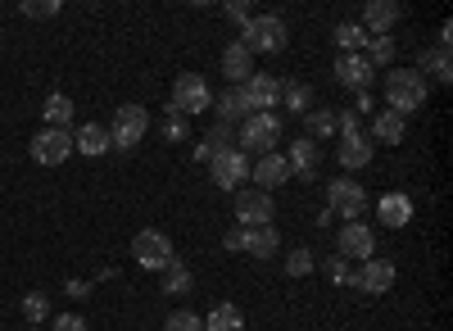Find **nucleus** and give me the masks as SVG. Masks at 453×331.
Segmentation results:
<instances>
[{
  "instance_id": "6",
  "label": "nucleus",
  "mask_w": 453,
  "mask_h": 331,
  "mask_svg": "<svg viewBox=\"0 0 453 331\" xmlns=\"http://www.w3.org/2000/svg\"><path fill=\"white\" fill-rule=\"evenodd\" d=\"M145 132H150V114H145V109L141 104H119L113 127H109V145H113V150H136Z\"/></svg>"
},
{
  "instance_id": "16",
  "label": "nucleus",
  "mask_w": 453,
  "mask_h": 331,
  "mask_svg": "<svg viewBox=\"0 0 453 331\" xmlns=\"http://www.w3.org/2000/svg\"><path fill=\"white\" fill-rule=\"evenodd\" d=\"M250 177H254V187L258 191H277L281 181H290V164H286V155H263L254 168H250Z\"/></svg>"
},
{
  "instance_id": "19",
  "label": "nucleus",
  "mask_w": 453,
  "mask_h": 331,
  "mask_svg": "<svg viewBox=\"0 0 453 331\" xmlns=\"http://www.w3.org/2000/svg\"><path fill=\"white\" fill-rule=\"evenodd\" d=\"M376 218H381V227H408L412 200H408L403 191H386L381 200H376Z\"/></svg>"
},
{
  "instance_id": "11",
  "label": "nucleus",
  "mask_w": 453,
  "mask_h": 331,
  "mask_svg": "<svg viewBox=\"0 0 453 331\" xmlns=\"http://www.w3.org/2000/svg\"><path fill=\"white\" fill-rule=\"evenodd\" d=\"M372 250H376V232L372 227H363V223H345V227H340V236H335V254H340V259H372Z\"/></svg>"
},
{
  "instance_id": "30",
  "label": "nucleus",
  "mask_w": 453,
  "mask_h": 331,
  "mask_svg": "<svg viewBox=\"0 0 453 331\" xmlns=\"http://www.w3.org/2000/svg\"><path fill=\"white\" fill-rule=\"evenodd\" d=\"M23 318H27V327L50 318V296H46V290H27V296H23Z\"/></svg>"
},
{
  "instance_id": "43",
  "label": "nucleus",
  "mask_w": 453,
  "mask_h": 331,
  "mask_svg": "<svg viewBox=\"0 0 453 331\" xmlns=\"http://www.w3.org/2000/svg\"><path fill=\"white\" fill-rule=\"evenodd\" d=\"M449 42H453V23H440V46L449 50Z\"/></svg>"
},
{
  "instance_id": "22",
  "label": "nucleus",
  "mask_w": 453,
  "mask_h": 331,
  "mask_svg": "<svg viewBox=\"0 0 453 331\" xmlns=\"http://www.w3.org/2000/svg\"><path fill=\"white\" fill-rule=\"evenodd\" d=\"M277 250H281V232L277 227H250L245 232V254H254V259H273Z\"/></svg>"
},
{
  "instance_id": "17",
  "label": "nucleus",
  "mask_w": 453,
  "mask_h": 331,
  "mask_svg": "<svg viewBox=\"0 0 453 331\" xmlns=\"http://www.w3.org/2000/svg\"><path fill=\"white\" fill-rule=\"evenodd\" d=\"M399 5H395V0H372V5H363V32H376V36H390V27L399 23Z\"/></svg>"
},
{
  "instance_id": "26",
  "label": "nucleus",
  "mask_w": 453,
  "mask_h": 331,
  "mask_svg": "<svg viewBox=\"0 0 453 331\" xmlns=\"http://www.w3.org/2000/svg\"><path fill=\"white\" fill-rule=\"evenodd\" d=\"M204 331H245V313L226 300V304H218V309H209V322H204Z\"/></svg>"
},
{
  "instance_id": "18",
  "label": "nucleus",
  "mask_w": 453,
  "mask_h": 331,
  "mask_svg": "<svg viewBox=\"0 0 453 331\" xmlns=\"http://www.w3.org/2000/svg\"><path fill=\"white\" fill-rule=\"evenodd\" d=\"M222 73H226V82H232V87H245L254 78V55L241 42H232V46L222 50Z\"/></svg>"
},
{
  "instance_id": "5",
  "label": "nucleus",
  "mask_w": 453,
  "mask_h": 331,
  "mask_svg": "<svg viewBox=\"0 0 453 331\" xmlns=\"http://www.w3.org/2000/svg\"><path fill=\"white\" fill-rule=\"evenodd\" d=\"M132 259H136L141 268H150V273H164V268L177 259V250H173V241H168L159 227H145V232H136V241H132Z\"/></svg>"
},
{
  "instance_id": "40",
  "label": "nucleus",
  "mask_w": 453,
  "mask_h": 331,
  "mask_svg": "<svg viewBox=\"0 0 453 331\" xmlns=\"http://www.w3.org/2000/svg\"><path fill=\"white\" fill-rule=\"evenodd\" d=\"M50 331H87V318L82 313H55V327Z\"/></svg>"
},
{
  "instance_id": "44",
  "label": "nucleus",
  "mask_w": 453,
  "mask_h": 331,
  "mask_svg": "<svg viewBox=\"0 0 453 331\" xmlns=\"http://www.w3.org/2000/svg\"><path fill=\"white\" fill-rule=\"evenodd\" d=\"M27 331H36V327H27Z\"/></svg>"
},
{
  "instance_id": "21",
  "label": "nucleus",
  "mask_w": 453,
  "mask_h": 331,
  "mask_svg": "<svg viewBox=\"0 0 453 331\" xmlns=\"http://www.w3.org/2000/svg\"><path fill=\"white\" fill-rule=\"evenodd\" d=\"M73 150H82L87 159H100L104 150H113V145H109V127H100V123L78 127V132H73Z\"/></svg>"
},
{
  "instance_id": "1",
  "label": "nucleus",
  "mask_w": 453,
  "mask_h": 331,
  "mask_svg": "<svg viewBox=\"0 0 453 331\" xmlns=\"http://www.w3.org/2000/svg\"><path fill=\"white\" fill-rule=\"evenodd\" d=\"M426 96H431V87H426L422 68H390L386 73V100L395 114H403V119L418 114V109H426Z\"/></svg>"
},
{
  "instance_id": "35",
  "label": "nucleus",
  "mask_w": 453,
  "mask_h": 331,
  "mask_svg": "<svg viewBox=\"0 0 453 331\" xmlns=\"http://www.w3.org/2000/svg\"><path fill=\"white\" fill-rule=\"evenodd\" d=\"M422 59H426V68L435 73V78H440V82H453V64H449L453 55H449L444 46H435V50H431V55H422Z\"/></svg>"
},
{
  "instance_id": "25",
  "label": "nucleus",
  "mask_w": 453,
  "mask_h": 331,
  "mask_svg": "<svg viewBox=\"0 0 453 331\" xmlns=\"http://www.w3.org/2000/svg\"><path fill=\"white\" fill-rule=\"evenodd\" d=\"M367 164H372V141L363 132L340 141V168H367Z\"/></svg>"
},
{
  "instance_id": "39",
  "label": "nucleus",
  "mask_w": 453,
  "mask_h": 331,
  "mask_svg": "<svg viewBox=\"0 0 453 331\" xmlns=\"http://www.w3.org/2000/svg\"><path fill=\"white\" fill-rule=\"evenodd\" d=\"M159 132H164V141H168V145H177V141L186 136V119H181V114H168V123H164Z\"/></svg>"
},
{
  "instance_id": "15",
  "label": "nucleus",
  "mask_w": 453,
  "mask_h": 331,
  "mask_svg": "<svg viewBox=\"0 0 453 331\" xmlns=\"http://www.w3.org/2000/svg\"><path fill=\"white\" fill-rule=\"evenodd\" d=\"M286 164H290V177H304V181H313V177H318V164H322V150H318V141L299 136V141L290 145Z\"/></svg>"
},
{
  "instance_id": "37",
  "label": "nucleus",
  "mask_w": 453,
  "mask_h": 331,
  "mask_svg": "<svg viewBox=\"0 0 453 331\" xmlns=\"http://www.w3.org/2000/svg\"><path fill=\"white\" fill-rule=\"evenodd\" d=\"M322 273H326V281H331V286H349V281H354L349 264L340 259V254H335V259H326V264H322Z\"/></svg>"
},
{
  "instance_id": "33",
  "label": "nucleus",
  "mask_w": 453,
  "mask_h": 331,
  "mask_svg": "<svg viewBox=\"0 0 453 331\" xmlns=\"http://www.w3.org/2000/svg\"><path fill=\"white\" fill-rule=\"evenodd\" d=\"M313 268H318L313 250H304V245H299V250H290V254H286V277H309Z\"/></svg>"
},
{
  "instance_id": "12",
  "label": "nucleus",
  "mask_w": 453,
  "mask_h": 331,
  "mask_svg": "<svg viewBox=\"0 0 453 331\" xmlns=\"http://www.w3.org/2000/svg\"><path fill=\"white\" fill-rule=\"evenodd\" d=\"M241 91H245V100H250V114H273L277 100H281V82L273 78V73H254Z\"/></svg>"
},
{
  "instance_id": "28",
  "label": "nucleus",
  "mask_w": 453,
  "mask_h": 331,
  "mask_svg": "<svg viewBox=\"0 0 453 331\" xmlns=\"http://www.w3.org/2000/svg\"><path fill=\"white\" fill-rule=\"evenodd\" d=\"M335 46H340V55H363L367 32H363L358 23H340V27H335Z\"/></svg>"
},
{
  "instance_id": "31",
  "label": "nucleus",
  "mask_w": 453,
  "mask_h": 331,
  "mask_svg": "<svg viewBox=\"0 0 453 331\" xmlns=\"http://www.w3.org/2000/svg\"><path fill=\"white\" fill-rule=\"evenodd\" d=\"M304 132H309V141L331 136L335 132V114H331V109H309V114H304Z\"/></svg>"
},
{
  "instance_id": "20",
  "label": "nucleus",
  "mask_w": 453,
  "mask_h": 331,
  "mask_svg": "<svg viewBox=\"0 0 453 331\" xmlns=\"http://www.w3.org/2000/svg\"><path fill=\"white\" fill-rule=\"evenodd\" d=\"M226 150H236V127H232V123H213L209 136L196 145V159H218V155H226Z\"/></svg>"
},
{
  "instance_id": "38",
  "label": "nucleus",
  "mask_w": 453,
  "mask_h": 331,
  "mask_svg": "<svg viewBox=\"0 0 453 331\" xmlns=\"http://www.w3.org/2000/svg\"><path fill=\"white\" fill-rule=\"evenodd\" d=\"M23 14L27 19H55L59 14V0H23Z\"/></svg>"
},
{
  "instance_id": "9",
  "label": "nucleus",
  "mask_w": 453,
  "mask_h": 331,
  "mask_svg": "<svg viewBox=\"0 0 453 331\" xmlns=\"http://www.w3.org/2000/svg\"><path fill=\"white\" fill-rule=\"evenodd\" d=\"M68 155H73V132H68V127H42V132L32 136V159H36V164L59 168Z\"/></svg>"
},
{
  "instance_id": "7",
  "label": "nucleus",
  "mask_w": 453,
  "mask_h": 331,
  "mask_svg": "<svg viewBox=\"0 0 453 331\" xmlns=\"http://www.w3.org/2000/svg\"><path fill=\"white\" fill-rule=\"evenodd\" d=\"M273 213H277V204H273L268 191H258V187H241L236 191V223L245 232L250 227H273Z\"/></svg>"
},
{
  "instance_id": "27",
  "label": "nucleus",
  "mask_w": 453,
  "mask_h": 331,
  "mask_svg": "<svg viewBox=\"0 0 453 331\" xmlns=\"http://www.w3.org/2000/svg\"><path fill=\"white\" fill-rule=\"evenodd\" d=\"M46 127H73V96H64V91H55V96H46Z\"/></svg>"
},
{
  "instance_id": "13",
  "label": "nucleus",
  "mask_w": 453,
  "mask_h": 331,
  "mask_svg": "<svg viewBox=\"0 0 453 331\" xmlns=\"http://www.w3.org/2000/svg\"><path fill=\"white\" fill-rule=\"evenodd\" d=\"M372 78H376V68L363 59V55H335V82L340 87H349V91H367L372 87Z\"/></svg>"
},
{
  "instance_id": "14",
  "label": "nucleus",
  "mask_w": 453,
  "mask_h": 331,
  "mask_svg": "<svg viewBox=\"0 0 453 331\" xmlns=\"http://www.w3.org/2000/svg\"><path fill=\"white\" fill-rule=\"evenodd\" d=\"M354 286L367 290V296H386V290L395 286V264H390V259H376V254H372V259L354 273Z\"/></svg>"
},
{
  "instance_id": "34",
  "label": "nucleus",
  "mask_w": 453,
  "mask_h": 331,
  "mask_svg": "<svg viewBox=\"0 0 453 331\" xmlns=\"http://www.w3.org/2000/svg\"><path fill=\"white\" fill-rule=\"evenodd\" d=\"M363 59H367L372 68H376V64H390V59H395V36H372Z\"/></svg>"
},
{
  "instance_id": "36",
  "label": "nucleus",
  "mask_w": 453,
  "mask_h": 331,
  "mask_svg": "<svg viewBox=\"0 0 453 331\" xmlns=\"http://www.w3.org/2000/svg\"><path fill=\"white\" fill-rule=\"evenodd\" d=\"M164 331H204V318L191 313V309H177V313H168V327Z\"/></svg>"
},
{
  "instance_id": "29",
  "label": "nucleus",
  "mask_w": 453,
  "mask_h": 331,
  "mask_svg": "<svg viewBox=\"0 0 453 331\" xmlns=\"http://www.w3.org/2000/svg\"><path fill=\"white\" fill-rule=\"evenodd\" d=\"M191 286H196V277H191V268H186L181 259H173L164 268V290H168V296H186Z\"/></svg>"
},
{
  "instance_id": "41",
  "label": "nucleus",
  "mask_w": 453,
  "mask_h": 331,
  "mask_svg": "<svg viewBox=\"0 0 453 331\" xmlns=\"http://www.w3.org/2000/svg\"><path fill=\"white\" fill-rule=\"evenodd\" d=\"M222 10H226V14H232V19H241V23H250V19H254V10L245 5V0H226V5H222Z\"/></svg>"
},
{
  "instance_id": "42",
  "label": "nucleus",
  "mask_w": 453,
  "mask_h": 331,
  "mask_svg": "<svg viewBox=\"0 0 453 331\" xmlns=\"http://www.w3.org/2000/svg\"><path fill=\"white\" fill-rule=\"evenodd\" d=\"M222 245L232 250V254H241V250H245V227H232V232L222 236Z\"/></svg>"
},
{
  "instance_id": "32",
  "label": "nucleus",
  "mask_w": 453,
  "mask_h": 331,
  "mask_svg": "<svg viewBox=\"0 0 453 331\" xmlns=\"http://www.w3.org/2000/svg\"><path fill=\"white\" fill-rule=\"evenodd\" d=\"M281 96H286V109H295V114H309V109H313V91L304 82H286Z\"/></svg>"
},
{
  "instance_id": "3",
  "label": "nucleus",
  "mask_w": 453,
  "mask_h": 331,
  "mask_svg": "<svg viewBox=\"0 0 453 331\" xmlns=\"http://www.w3.org/2000/svg\"><path fill=\"white\" fill-rule=\"evenodd\" d=\"M286 42H290V27H286L277 14L250 19V23H245V36H241V46H245L250 55H277V50H286Z\"/></svg>"
},
{
  "instance_id": "2",
  "label": "nucleus",
  "mask_w": 453,
  "mask_h": 331,
  "mask_svg": "<svg viewBox=\"0 0 453 331\" xmlns=\"http://www.w3.org/2000/svg\"><path fill=\"white\" fill-rule=\"evenodd\" d=\"M277 141H281V119L277 114H250L236 132V150L241 155H273L277 150Z\"/></svg>"
},
{
  "instance_id": "24",
  "label": "nucleus",
  "mask_w": 453,
  "mask_h": 331,
  "mask_svg": "<svg viewBox=\"0 0 453 331\" xmlns=\"http://www.w3.org/2000/svg\"><path fill=\"white\" fill-rule=\"evenodd\" d=\"M372 132H376V141L399 145V141L408 136V119H403V114H395V109H381V114H376V123H372Z\"/></svg>"
},
{
  "instance_id": "8",
  "label": "nucleus",
  "mask_w": 453,
  "mask_h": 331,
  "mask_svg": "<svg viewBox=\"0 0 453 331\" xmlns=\"http://www.w3.org/2000/svg\"><path fill=\"white\" fill-rule=\"evenodd\" d=\"M326 204H331V213L345 218V223H358V213L367 209V191L358 187L354 177H335L326 187Z\"/></svg>"
},
{
  "instance_id": "4",
  "label": "nucleus",
  "mask_w": 453,
  "mask_h": 331,
  "mask_svg": "<svg viewBox=\"0 0 453 331\" xmlns=\"http://www.w3.org/2000/svg\"><path fill=\"white\" fill-rule=\"evenodd\" d=\"M209 104H213V91H209V82L200 78V73H181V78L173 82V96H168V114L191 119V114H204Z\"/></svg>"
},
{
  "instance_id": "23",
  "label": "nucleus",
  "mask_w": 453,
  "mask_h": 331,
  "mask_svg": "<svg viewBox=\"0 0 453 331\" xmlns=\"http://www.w3.org/2000/svg\"><path fill=\"white\" fill-rule=\"evenodd\" d=\"M213 104H218V119H222V123H245V119H250V100H245L241 87L213 96Z\"/></svg>"
},
{
  "instance_id": "10",
  "label": "nucleus",
  "mask_w": 453,
  "mask_h": 331,
  "mask_svg": "<svg viewBox=\"0 0 453 331\" xmlns=\"http://www.w3.org/2000/svg\"><path fill=\"white\" fill-rule=\"evenodd\" d=\"M209 177H213V187H218V191H241V187H245V177H250V155L226 150V155L209 159Z\"/></svg>"
}]
</instances>
